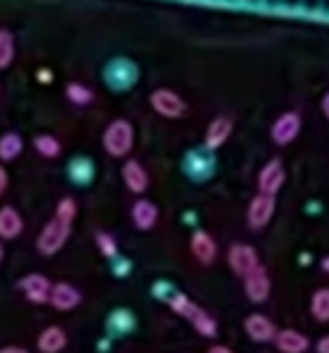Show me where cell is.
Returning a JSON list of instances; mask_svg holds the SVG:
<instances>
[{
    "instance_id": "cell-19",
    "label": "cell",
    "mask_w": 329,
    "mask_h": 353,
    "mask_svg": "<svg viewBox=\"0 0 329 353\" xmlns=\"http://www.w3.org/2000/svg\"><path fill=\"white\" fill-rule=\"evenodd\" d=\"M274 344H277L279 353H306L310 349L308 336L296 330H279L274 336Z\"/></svg>"
},
{
    "instance_id": "cell-37",
    "label": "cell",
    "mask_w": 329,
    "mask_h": 353,
    "mask_svg": "<svg viewBox=\"0 0 329 353\" xmlns=\"http://www.w3.org/2000/svg\"><path fill=\"white\" fill-rule=\"evenodd\" d=\"M0 353H29L27 349H22V346H3Z\"/></svg>"
},
{
    "instance_id": "cell-24",
    "label": "cell",
    "mask_w": 329,
    "mask_h": 353,
    "mask_svg": "<svg viewBox=\"0 0 329 353\" xmlns=\"http://www.w3.org/2000/svg\"><path fill=\"white\" fill-rule=\"evenodd\" d=\"M17 58V41L10 29L0 27V72L8 70Z\"/></svg>"
},
{
    "instance_id": "cell-18",
    "label": "cell",
    "mask_w": 329,
    "mask_h": 353,
    "mask_svg": "<svg viewBox=\"0 0 329 353\" xmlns=\"http://www.w3.org/2000/svg\"><path fill=\"white\" fill-rule=\"evenodd\" d=\"M190 250L199 265H212L217 260V243L207 231H195L190 238Z\"/></svg>"
},
{
    "instance_id": "cell-7",
    "label": "cell",
    "mask_w": 329,
    "mask_h": 353,
    "mask_svg": "<svg viewBox=\"0 0 329 353\" xmlns=\"http://www.w3.org/2000/svg\"><path fill=\"white\" fill-rule=\"evenodd\" d=\"M283 183H286V168H283V161L281 159H269V161L260 168V173H257V192L277 197L279 190L283 188Z\"/></svg>"
},
{
    "instance_id": "cell-32",
    "label": "cell",
    "mask_w": 329,
    "mask_h": 353,
    "mask_svg": "<svg viewBox=\"0 0 329 353\" xmlns=\"http://www.w3.org/2000/svg\"><path fill=\"white\" fill-rule=\"evenodd\" d=\"M111 262H113V274H116L118 279H123V276L130 274V270H132L130 260H123V257H116V260H111Z\"/></svg>"
},
{
    "instance_id": "cell-25",
    "label": "cell",
    "mask_w": 329,
    "mask_h": 353,
    "mask_svg": "<svg viewBox=\"0 0 329 353\" xmlns=\"http://www.w3.org/2000/svg\"><path fill=\"white\" fill-rule=\"evenodd\" d=\"M66 99L72 106L77 108H84L89 103H94V92L82 82H68L66 84Z\"/></svg>"
},
{
    "instance_id": "cell-35",
    "label": "cell",
    "mask_w": 329,
    "mask_h": 353,
    "mask_svg": "<svg viewBox=\"0 0 329 353\" xmlns=\"http://www.w3.org/2000/svg\"><path fill=\"white\" fill-rule=\"evenodd\" d=\"M8 183H10L8 171H5V166H0V195H3V192L8 190Z\"/></svg>"
},
{
    "instance_id": "cell-28",
    "label": "cell",
    "mask_w": 329,
    "mask_h": 353,
    "mask_svg": "<svg viewBox=\"0 0 329 353\" xmlns=\"http://www.w3.org/2000/svg\"><path fill=\"white\" fill-rule=\"evenodd\" d=\"M310 312L317 322H329V288H317L310 298Z\"/></svg>"
},
{
    "instance_id": "cell-4",
    "label": "cell",
    "mask_w": 329,
    "mask_h": 353,
    "mask_svg": "<svg viewBox=\"0 0 329 353\" xmlns=\"http://www.w3.org/2000/svg\"><path fill=\"white\" fill-rule=\"evenodd\" d=\"M149 106L157 116L166 118V121H181L188 116V101L168 87H157L154 92H149Z\"/></svg>"
},
{
    "instance_id": "cell-39",
    "label": "cell",
    "mask_w": 329,
    "mask_h": 353,
    "mask_svg": "<svg viewBox=\"0 0 329 353\" xmlns=\"http://www.w3.org/2000/svg\"><path fill=\"white\" fill-rule=\"evenodd\" d=\"M320 267H322V272H325V274H329V255H327V257H322Z\"/></svg>"
},
{
    "instance_id": "cell-36",
    "label": "cell",
    "mask_w": 329,
    "mask_h": 353,
    "mask_svg": "<svg viewBox=\"0 0 329 353\" xmlns=\"http://www.w3.org/2000/svg\"><path fill=\"white\" fill-rule=\"evenodd\" d=\"M315 351H317V353H329V334H325L320 341H317V344H315Z\"/></svg>"
},
{
    "instance_id": "cell-23",
    "label": "cell",
    "mask_w": 329,
    "mask_h": 353,
    "mask_svg": "<svg viewBox=\"0 0 329 353\" xmlns=\"http://www.w3.org/2000/svg\"><path fill=\"white\" fill-rule=\"evenodd\" d=\"M22 149H24V140H22V135H19V132L8 130V132H3V135H0V161H3V163L14 161V159L22 154Z\"/></svg>"
},
{
    "instance_id": "cell-12",
    "label": "cell",
    "mask_w": 329,
    "mask_h": 353,
    "mask_svg": "<svg viewBox=\"0 0 329 353\" xmlns=\"http://www.w3.org/2000/svg\"><path fill=\"white\" fill-rule=\"evenodd\" d=\"M48 303L53 305V310L58 312H68L74 310V307L82 303V293L68 281H58L51 286V296H48Z\"/></svg>"
},
{
    "instance_id": "cell-22",
    "label": "cell",
    "mask_w": 329,
    "mask_h": 353,
    "mask_svg": "<svg viewBox=\"0 0 329 353\" xmlns=\"http://www.w3.org/2000/svg\"><path fill=\"white\" fill-rule=\"evenodd\" d=\"M106 327H108V334L126 336L134 330V315L130 310H126V307H118V310H113L111 315H108Z\"/></svg>"
},
{
    "instance_id": "cell-17",
    "label": "cell",
    "mask_w": 329,
    "mask_h": 353,
    "mask_svg": "<svg viewBox=\"0 0 329 353\" xmlns=\"http://www.w3.org/2000/svg\"><path fill=\"white\" fill-rule=\"evenodd\" d=\"M130 216H132V223L139 228V231H149V228L157 226L159 221V207L154 205L152 200H134V205L130 207Z\"/></svg>"
},
{
    "instance_id": "cell-1",
    "label": "cell",
    "mask_w": 329,
    "mask_h": 353,
    "mask_svg": "<svg viewBox=\"0 0 329 353\" xmlns=\"http://www.w3.org/2000/svg\"><path fill=\"white\" fill-rule=\"evenodd\" d=\"M139 65L130 56H113L103 63L101 68V82L108 92L113 94H128L137 87L139 82Z\"/></svg>"
},
{
    "instance_id": "cell-11",
    "label": "cell",
    "mask_w": 329,
    "mask_h": 353,
    "mask_svg": "<svg viewBox=\"0 0 329 353\" xmlns=\"http://www.w3.org/2000/svg\"><path fill=\"white\" fill-rule=\"evenodd\" d=\"M243 288L250 303H264L272 293V279H269L267 270L260 265L257 270H252L248 276H243Z\"/></svg>"
},
{
    "instance_id": "cell-15",
    "label": "cell",
    "mask_w": 329,
    "mask_h": 353,
    "mask_svg": "<svg viewBox=\"0 0 329 353\" xmlns=\"http://www.w3.org/2000/svg\"><path fill=\"white\" fill-rule=\"evenodd\" d=\"M68 178L74 183V185L79 188H87L94 183V178H97V163H94V159L89 157H74L68 161Z\"/></svg>"
},
{
    "instance_id": "cell-27",
    "label": "cell",
    "mask_w": 329,
    "mask_h": 353,
    "mask_svg": "<svg viewBox=\"0 0 329 353\" xmlns=\"http://www.w3.org/2000/svg\"><path fill=\"white\" fill-rule=\"evenodd\" d=\"M34 149H37L43 159H56V157H61V152H63L61 140L48 135V132H41V135L34 137Z\"/></svg>"
},
{
    "instance_id": "cell-38",
    "label": "cell",
    "mask_w": 329,
    "mask_h": 353,
    "mask_svg": "<svg viewBox=\"0 0 329 353\" xmlns=\"http://www.w3.org/2000/svg\"><path fill=\"white\" fill-rule=\"evenodd\" d=\"M207 353H233V351L228 349V346H223V344H214Z\"/></svg>"
},
{
    "instance_id": "cell-30",
    "label": "cell",
    "mask_w": 329,
    "mask_h": 353,
    "mask_svg": "<svg viewBox=\"0 0 329 353\" xmlns=\"http://www.w3.org/2000/svg\"><path fill=\"white\" fill-rule=\"evenodd\" d=\"M97 248H99V252L106 257V260H116V257H118V243H116V238H113L111 233L99 231L97 233Z\"/></svg>"
},
{
    "instance_id": "cell-34",
    "label": "cell",
    "mask_w": 329,
    "mask_h": 353,
    "mask_svg": "<svg viewBox=\"0 0 329 353\" xmlns=\"http://www.w3.org/2000/svg\"><path fill=\"white\" fill-rule=\"evenodd\" d=\"M320 111H322V116H325V121L329 123V89L322 94V99H320Z\"/></svg>"
},
{
    "instance_id": "cell-14",
    "label": "cell",
    "mask_w": 329,
    "mask_h": 353,
    "mask_svg": "<svg viewBox=\"0 0 329 353\" xmlns=\"http://www.w3.org/2000/svg\"><path fill=\"white\" fill-rule=\"evenodd\" d=\"M243 330H246V334L250 336L252 341H257V344H267V341H274V336H277V325H274L269 317L260 315V312H252V315L246 317V322H243Z\"/></svg>"
},
{
    "instance_id": "cell-31",
    "label": "cell",
    "mask_w": 329,
    "mask_h": 353,
    "mask_svg": "<svg viewBox=\"0 0 329 353\" xmlns=\"http://www.w3.org/2000/svg\"><path fill=\"white\" fill-rule=\"evenodd\" d=\"M53 216L63 219V221H68V223H74V216H77V202H74L72 197H63V200L56 205V214H53Z\"/></svg>"
},
{
    "instance_id": "cell-8",
    "label": "cell",
    "mask_w": 329,
    "mask_h": 353,
    "mask_svg": "<svg viewBox=\"0 0 329 353\" xmlns=\"http://www.w3.org/2000/svg\"><path fill=\"white\" fill-rule=\"evenodd\" d=\"M228 267H231L233 274H238L243 279V276H248L252 270H257L260 267V257H257V250L252 245H248V243H233L231 248H228Z\"/></svg>"
},
{
    "instance_id": "cell-16",
    "label": "cell",
    "mask_w": 329,
    "mask_h": 353,
    "mask_svg": "<svg viewBox=\"0 0 329 353\" xmlns=\"http://www.w3.org/2000/svg\"><path fill=\"white\" fill-rule=\"evenodd\" d=\"M51 286L53 283L46 279L43 274H27L22 281H19V288H22V293L27 296L29 303H37V305H41V303H48V296H51Z\"/></svg>"
},
{
    "instance_id": "cell-33",
    "label": "cell",
    "mask_w": 329,
    "mask_h": 353,
    "mask_svg": "<svg viewBox=\"0 0 329 353\" xmlns=\"http://www.w3.org/2000/svg\"><path fill=\"white\" fill-rule=\"evenodd\" d=\"M152 291H154V298H159V301H168V298L173 296V293H168L171 291V283L168 281H157Z\"/></svg>"
},
{
    "instance_id": "cell-40",
    "label": "cell",
    "mask_w": 329,
    "mask_h": 353,
    "mask_svg": "<svg viewBox=\"0 0 329 353\" xmlns=\"http://www.w3.org/2000/svg\"><path fill=\"white\" fill-rule=\"evenodd\" d=\"M3 257H5V250H3V245H0V265H3Z\"/></svg>"
},
{
    "instance_id": "cell-13",
    "label": "cell",
    "mask_w": 329,
    "mask_h": 353,
    "mask_svg": "<svg viewBox=\"0 0 329 353\" xmlns=\"http://www.w3.org/2000/svg\"><path fill=\"white\" fill-rule=\"evenodd\" d=\"M121 178L128 190L134 192V195H144V192H147L149 173L137 159H126V163H123V168H121Z\"/></svg>"
},
{
    "instance_id": "cell-26",
    "label": "cell",
    "mask_w": 329,
    "mask_h": 353,
    "mask_svg": "<svg viewBox=\"0 0 329 353\" xmlns=\"http://www.w3.org/2000/svg\"><path fill=\"white\" fill-rule=\"evenodd\" d=\"M168 307H171L176 315L186 317V320H192L195 317V312L199 310V305L195 301H190V298L186 296V293H173L171 298H168Z\"/></svg>"
},
{
    "instance_id": "cell-3",
    "label": "cell",
    "mask_w": 329,
    "mask_h": 353,
    "mask_svg": "<svg viewBox=\"0 0 329 353\" xmlns=\"http://www.w3.org/2000/svg\"><path fill=\"white\" fill-rule=\"evenodd\" d=\"M217 152H209L207 147H192L186 152L181 161V171L190 178L192 183H207L217 173Z\"/></svg>"
},
{
    "instance_id": "cell-2",
    "label": "cell",
    "mask_w": 329,
    "mask_h": 353,
    "mask_svg": "<svg viewBox=\"0 0 329 353\" xmlns=\"http://www.w3.org/2000/svg\"><path fill=\"white\" fill-rule=\"evenodd\" d=\"M101 147L108 157L128 159L134 149V125L128 118H116L101 132Z\"/></svg>"
},
{
    "instance_id": "cell-21",
    "label": "cell",
    "mask_w": 329,
    "mask_h": 353,
    "mask_svg": "<svg viewBox=\"0 0 329 353\" xmlns=\"http://www.w3.org/2000/svg\"><path fill=\"white\" fill-rule=\"evenodd\" d=\"M66 346H68V334L58 325L46 327L37 339V349L41 353H61Z\"/></svg>"
},
{
    "instance_id": "cell-6",
    "label": "cell",
    "mask_w": 329,
    "mask_h": 353,
    "mask_svg": "<svg viewBox=\"0 0 329 353\" xmlns=\"http://www.w3.org/2000/svg\"><path fill=\"white\" fill-rule=\"evenodd\" d=\"M303 130V116L301 111H283L274 118L272 128H269V137L277 147H288L301 137Z\"/></svg>"
},
{
    "instance_id": "cell-9",
    "label": "cell",
    "mask_w": 329,
    "mask_h": 353,
    "mask_svg": "<svg viewBox=\"0 0 329 353\" xmlns=\"http://www.w3.org/2000/svg\"><path fill=\"white\" fill-rule=\"evenodd\" d=\"M274 212H277V197L257 192L250 200V205H248V226L260 231V228H264L272 221Z\"/></svg>"
},
{
    "instance_id": "cell-5",
    "label": "cell",
    "mask_w": 329,
    "mask_h": 353,
    "mask_svg": "<svg viewBox=\"0 0 329 353\" xmlns=\"http://www.w3.org/2000/svg\"><path fill=\"white\" fill-rule=\"evenodd\" d=\"M70 231H72V223L63 221V219L53 216L46 226L41 228L37 238V250L41 252L43 257H53L63 245L68 243L70 238Z\"/></svg>"
},
{
    "instance_id": "cell-20",
    "label": "cell",
    "mask_w": 329,
    "mask_h": 353,
    "mask_svg": "<svg viewBox=\"0 0 329 353\" xmlns=\"http://www.w3.org/2000/svg\"><path fill=\"white\" fill-rule=\"evenodd\" d=\"M24 231V219L14 207H0V241H14Z\"/></svg>"
},
{
    "instance_id": "cell-29",
    "label": "cell",
    "mask_w": 329,
    "mask_h": 353,
    "mask_svg": "<svg viewBox=\"0 0 329 353\" xmlns=\"http://www.w3.org/2000/svg\"><path fill=\"white\" fill-rule=\"evenodd\" d=\"M192 327H195V332L199 336H207V339H214V336L219 334V325H217V320H214L209 312H204L202 307L195 312V317H192Z\"/></svg>"
},
{
    "instance_id": "cell-10",
    "label": "cell",
    "mask_w": 329,
    "mask_h": 353,
    "mask_svg": "<svg viewBox=\"0 0 329 353\" xmlns=\"http://www.w3.org/2000/svg\"><path fill=\"white\" fill-rule=\"evenodd\" d=\"M231 135H233V118L221 113V116L212 118V123L207 125L202 147H207L209 152H217V149H221L223 144L231 140Z\"/></svg>"
}]
</instances>
